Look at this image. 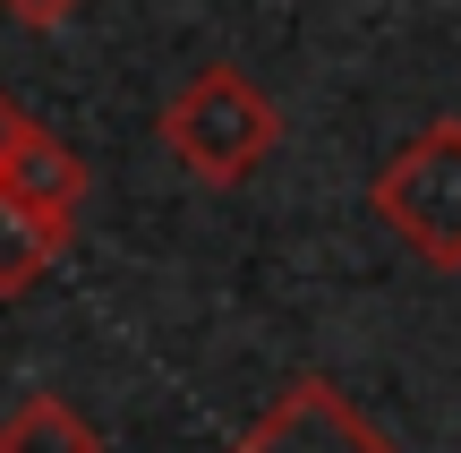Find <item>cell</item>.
<instances>
[{
    "label": "cell",
    "instance_id": "obj_6",
    "mask_svg": "<svg viewBox=\"0 0 461 453\" xmlns=\"http://www.w3.org/2000/svg\"><path fill=\"white\" fill-rule=\"evenodd\" d=\"M0 453H103V437L86 428V411H68L60 394H26L0 420Z\"/></svg>",
    "mask_w": 461,
    "mask_h": 453
},
{
    "label": "cell",
    "instance_id": "obj_8",
    "mask_svg": "<svg viewBox=\"0 0 461 453\" xmlns=\"http://www.w3.org/2000/svg\"><path fill=\"white\" fill-rule=\"evenodd\" d=\"M26 129H34V120H26V112H17V103H9V95H0V171H9V154H17V137H26Z\"/></svg>",
    "mask_w": 461,
    "mask_h": 453
},
{
    "label": "cell",
    "instance_id": "obj_3",
    "mask_svg": "<svg viewBox=\"0 0 461 453\" xmlns=\"http://www.w3.org/2000/svg\"><path fill=\"white\" fill-rule=\"evenodd\" d=\"M230 453H402V445L384 437L333 376H291V385L248 420V437Z\"/></svg>",
    "mask_w": 461,
    "mask_h": 453
},
{
    "label": "cell",
    "instance_id": "obj_5",
    "mask_svg": "<svg viewBox=\"0 0 461 453\" xmlns=\"http://www.w3.org/2000/svg\"><path fill=\"white\" fill-rule=\"evenodd\" d=\"M0 180H9L26 205L60 214V222H77V205H86V163H77V146H60L51 129H26V137H17V154H9Z\"/></svg>",
    "mask_w": 461,
    "mask_h": 453
},
{
    "label": "cell",
    "instance_id": "obj_7",
    "mask_svg": "<svg viewBox=\"0 0 461 453\" xmlns=\"http://www.w3.org/2000/svg\"><path fill=\"white\" fill-rule=\"evenodd\" d=\"M0 9H9L17 26H34V34H51V26H68V17H77L86 0H0Z\"/></svg>",
    "mask_w": 461,
    "mask_h": 453
},
{
    "label": "cell",
    "instance_id": "obj_1",
    "mask_svg": "<svg viewBox=\"0 0 461 453\" xmlns=\"http://www.w3.org/2000/svg\"><path fill=\"white\" fill-rule=\"evenodd\" d=\"M163 146H171V163L188 171V180H205V188H240V180H257L265 171V154L282 146V112H274V95H265L248 68H197V77L180 86V95L163 103Z\"/></svg>",
    "mask_w": 461,
    "mask_h": 453
},
{
    "label": "cell",
    "instance_id": "obj_4",
    "mask_svg": "<svg viewBox=\"0 0 461 453\" xmlns=\"http://www.w3.org/2000/svg\"><path fill=\"white\" fill-rule=\"evenodd\" d=\"M68 231H77V222H60V214H43V205H26L9 180H0V300H17V291L43 283V274L60 266Z\"/></svg>",
    "mask_w": 461,
    "mask_h": 453
},
{
    "label": "cell",
    "instance_id": "obj_2",
    "mask_svg": "<svg viewBox=\"0 0 461 453\" xmlns=\"http://www.w3.org/2000/svg\"><path fill=\"white\" fill-rule=\"evenodd\" d=\"M367 205L419 266L461 274V120H428L411 146L384 154Z\"/></svg>",
    "mask_w": 461,
    "mask_h": 453
}]
</instances>
